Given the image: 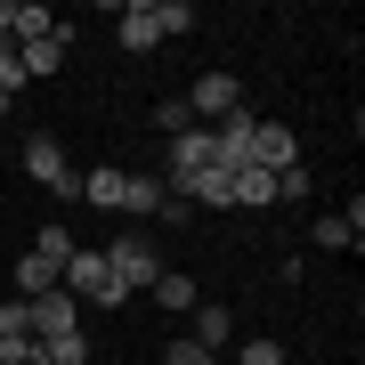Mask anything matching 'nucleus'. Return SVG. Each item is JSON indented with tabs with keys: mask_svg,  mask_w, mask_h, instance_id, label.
Wrapping results in <instances>:
<instances>
[{
	"mask_svg": "<svg viewBox=\"0 0 365 365\" xmlns=\"http://www.w3.org/2000/svg\"><path fill=\"white\" fill-rule=\"evenodd\" d=\"M9 106H16V98H0V122H9Z\"/></svg>",
	"mask_w": 365,
	"mask_h": 365,
	"instance_id": "obj_24",
	"label": "nucleus"
},
{
	"mask_svg": "<svg viewBox=\"0 0 365 365\" xmlns=\"http://www.w3.org/2000/svg\"><path fill=\"white\" fill-rule=\"evenodd\" d=\"M187 122H195V114H187V98H163V106H155V130H163V138L187 130Z\"/></svg>",
	"mask_w": 365,
	"mask_h": 365,
	"instance_id": "obj_20",
	"label": "nucleus"
},
{
	"mask_svg": "<svg viewBox=\"0 0 365 365\" xmlns=\"http://www.w3.org/2000/svg\"><path fill=\"white\" fill-rule=\"evenodd\" d=\"M179 33H195V9L187 0H130L122 25H114L122 49H155V41H179Z\"/></svg>",
	"mask_w": 365,
	"mask_h": 365,
	"instance_id": "obj_1",
	"label": "nucleus"
},
{
	"mask_svg": "<svg viewBox=\"0 0 365 365\" xmlns=\"http://www.w3.org/2000/svg\"><path fill=\"white\" fill-rule=\"evenodd\" d=\"M66 41H73L66 25H57V33H41V41H25V49H16V57H25V81H33V73H57V66H66Z\"/></svg>",
	"mask_w": 365,
	"mask_h": 365,
	"instance_id": "obj_10",
	"label": "nucleus"
},
{
	"mask_svg": "<svg viewBox=\"0 0 365 365\" xmlns=\"http://www.w3.org/2000/svg\"><path fill=\"white\" fill-rule=\"evenodd\" d=\"M106 268H114L122 292H138V284H155V276H163V260H155L146 235H114V244H106Z\"/></svg>",
	"mask_w": 365,
	"mask_h": 365,
	"instance_id": "obj_4",
	"label": "nucleus"
},
{
	"mask_svg": "<svg viewBox=\"0 0 365 365\" xmlns=\"http://www.w3.org/2000/svg\"><path fill=\"white\" fill-rule=\"evenodd\" d=\"M292 163H300V138L284 130V122H260V130H252V170L276 179V170H292Z\"/></svg>",
	"mask_w": 365,
	"mask_h": 365,
	"instance_id": "obj_7",
	"label": "nucleus"
},
{
	"mask_svg": "<svg viewBox=\"0 0 365 365\" xmlns=\"http://www.w3.org/2000/svg\"><path fill=\"white\" fill-rule=\"evenodd\" d=\"M235 106H244V81H235V73H203L195 90H187V114H195L203 130H211V122H227Z\"/></svg>",
	"mask_w": 365,
	"mask_h": 365,
	"instance_id": "obj_6",
	"label": "nucleus"
},
{
	"mask_svg": "<svg viewBox=\"0 0 365 365\" xmlns=\"http://www.w3.org/2000/svg\"><path fill=\"white\" fill-rule=\"evenodd\" d=\"M163 365H220V357H211V349H195V341H170V357Z\"/></svg>",
	"mask_w": 365,
	"mask_h": 365,
	"instance_id": "obj_22",
	"label": "nucleus"
},
{
	"mask_svg": "<svg viewBox=\"0 0 365 365\" xmlns=\"http://www.w3.org/2000/svg\"><path fill=\"white\" fill-rule=\"evenodd\" d=\"M57 292H73V300H90V309H122V300H130V292H122L114 284V268H106V252H66V268H57Z\"/></svg>",
	"mask_w": 365,
	"mask_h": 365,
	"instance_id": "obj_2",
	"label": "nucleus"
},
{
	"mask_svg": "<svg viewBox=\"0 0 365 365\" xmlns=\"http://www.w3.org/2000/svg\"><path fill=\"white\" fill-rule=\"evenodd\" d=\"M41 292H57V268L25 252V260H16V300H41Z\"/></svg>",
	"mask_w": 365,
	"mask_h": 365,
	"instance_id": "obj_14",
	"label": "nucleus"
},
{
	"mask_svg": "<svg viewBox=\"0 0 365 365\" xmlns=\"http://www.w3.org/2000/svg\"><path fill=\"white\" fill-rule=\"evenodd\" d=\"M244 365H284V341H244Z\"/></svg>",
	"mask_w": 365,
	"mask_h": 365,
	"instance_id": "obj_21",
	"label": "nucleus"
},
{
	"mask_svg": "<svg viewBox=\"0 0 365 365\" xmlns=\"http://www.w3.org/2000/svg\"><path fill=\"white\" fill-rule=\"evenodd\" d=\"M309 163H292V170H276V203H309Z\"/></svg>",
	"mask_w": 365,
	"mask_h": 365,
	"instance_id": "obj_17",
	"label": "nucleus"
},
{
	"mask_svg": "<svg viewBox=\"0 0 365 365\" xmlns=\"http://www.w3.org/2000/svg\"><path fill=\"white\" fill-rule=\"evenodd\" d=\"M25 90V57H16V41H0V98Z\"/></svg>",
	"mask_w": 365,
	"mask_h": 365,
	"instance_id": "obj_19",
	"label": "nucleus"
},
{
	"mask_svg": "<svg viewBox=\"0 0 365 365\" xmlns=\"http://www.w3.org/2000/svg\"><path fill=\"white\" fill-rule=\"evenodd\" d=\"M25 170H33L41 187H49L57 203H81V170L66 163V146H57L49 130H33V138H25Z\"/></svg>",
	"mask_w": 365,
	"mask_h": 365,
	"instance_id": "obj_3",
	"label": "nucleus"
},
{
	"mask_svg": "<svg viewBox=\"0 0 365 365\" xmlns=\"http://www.w3.org/2000/svg\"><path fill=\"white\" fill-rule=\"evenodd\" d=\"M146 292H155L163 309H195V276H179V268H163V276H155Z\"/></svg>",
	"mask_w": 365,
	"mask_h": 365,
	"instance_id": "obj_15",
	"label": "nucleus"
},
{
	"mask_svg": "<svg viewBox=\"0 0 365 365\" xmlns=\"http://www.w3.org/2000/svg\"><path fill=\"white\" fill-rule=\"evenodd\" d=\"M227 333H235L227 300H195V349H227Z\"/></svg>",
	"mask_w": 365,
	"mask_h": 365,
	"instance_id": "obj_11",
	"label": "nucleus"
},
{
	"mask_svg": "<svg viewBox=\"0 0 365 365\" xmlns=\"http://www.w3.org/2000/svg\"><path fill=\"white\" fill-rule=\"evenodd\" d=\"M122 211H138V220L163 211V187H155V179H130V187H122Z\"/></svg>",
	"mask_w": 365,
	"mask_h": 365,
	"instance_id": "obj_18",
	"label": "nucleus"
},
{
	"mask_svg": "<svg viewBox=\"0 0 365 365\" xmlns=\"http://www.w3.org/2000/svg\"><path fill=\"white\" fill-rule=\"evenodd\" d=\"M41 33H57V16L41 9V0H16V16H9V41L25 49V41H41Z\"/></svg>",
	"mask_w": 365,
	"mask_h": 365,
	"instance_id": "obj_13",
	"label": "nucleus"
},
{
	"mask_svg": "<svg viewBox=\"0 0 365 365\" xmlns=\"http://www.w3.org/2000/svg\"><path fill=\"white\" fill-rule=\"evenodd\" d=\"M122 187H130V170H106V163L81 170V195H90L98 211H122Z\"/></svg>",
	"mask_w": 365,
	"mask_h": 365,
	"instance_id": "obj_12",
	"label": "nucleus"
},
{
	"mask_svg": "<svg viewBox=\"0 0 365 365\" xmlns=\"http://www.w3.org/2000/svg\"><path fill=\"white\" fill-rule=\"evenodd\" d=\"M66 252H73V235L57 227V220H49V227L33 235V260H49V268H66Z\"/></svg>",
	"mask_w": 365,
	"mask_h": 365,
	"instance_id": "obj_16",
	"label": "nucleus"
},
{
	"mask_svg": "<svg viewBox=\"0 0 365 365\" xmlns=\"http://www.w3.org/2000/svg\"><path fill=\"white\" fill-rule=\"evenodd\" d=\"M187 170H220V155H211V130H203V122L170 130V179H187Z\"/></svg>",
	"mask_w": 365,
	"mask_h": 365,
	"instance_id": "obj_8",
	"label": "nucleus"
},
{
	"mask_svg": "<svg viewBox=\"0 0 365 365\" xmlns=\"http://www.w3.org/2000/svg\"><path fill=\"white\" fill-rule=\"evenodd\" d=\"M309 235H317V252H357V244H365V203L333 211V220H317Z\"/></svg>",
	"mask_w": 365,
	"mask_h": 365,
	"instance_id": "obj_9",
	"label": "nucleus"
},
{
	"mask_svg": "<svg viewBox=\"0 0 365 365\" xmlns=\"http://www.w3.org/2000/svg\"><path fill=\"white\" fill-rule=\"evenodd\" d=\"M9 16H16V0H0V41H9Z\"/></svg>",
	"mask_w": 365,
	"mask_h": 365,
	"instance_id": "obj_23",
	"label": "nucleus"
},
{
	"mask_svg": "<svg viewBox=\"0 0 365 365\" xmlns=\"http://www.w3.org/2000/svg\"><path fill=\"white\" fill-rule=\"evenodd\" d=\"M25 325H33V341H66V333H81V300L41 292V300H25Z\"/></svg>",
	"mask_w": 365,
	"mask_h": 365,
	"instance_id": "obj_5",
	"label": "nucleus"
}]
</instances>
